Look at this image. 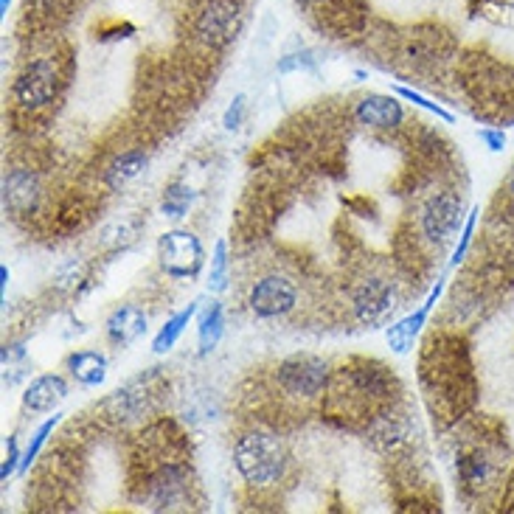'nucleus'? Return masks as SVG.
I'll return each mask as SVG.
<instances>
[{
    "label": "nucleus",
    "mask_w": 514,
    "mask_h": 514,
    "mask_svg": "<svg viewBox=\"0 0 514 514\" xmlns=\"http://www.w3.org/2000/svg\"><path fill=\"white\" fill-rule=\"evenodd\" d=\"M399 385L394 368L380 360H352L338 368L326 388V413L346 419H360L368 425L377 413L399 405Z\"/></svg>",
    "instance_id": "obj_1"
},
{
    "label": "nucleus",
    "mask_w": 514,
    "mask_h": 514,
    "mask_svg": "<svg viewBox=\"0 0 514 514\" xmlns=\"http://www.w3.org/2000/svg\"><path fill=\"white\" fill-rule=\"evenodd\" d=\"M155 436L149 433L144 439L147 447V461H144V472L141 481L135 484L138 489V503L149 509V512H186L191 509V470L189 461L183 453H177V439L172 422H163V436L158 422L152 425Z\"/></svg>",
    "instance_id": "obj_2"
},
{
    "label": "nucleus",
    "mask_w": 514,
    "mask_h": 514,
    "mask_svg": "<svg viewBox=\"0 0 514 514\" xmlns=\"http://www.w3.org/2000/svg\"><path fill=\"white\" fill-rule=\"evenodd\" d=\"M464 346L453 343V352L441 349V338H430L425 343V357H422V388L436 413L450 411L458 413L472 399V388L467 391L464 385H472L470 363L461 360Z\"/></svg>",
    "instance_id": "obj_3"
},
{
    "label": "nucleus",
    "mask_w": 514,
    "mask_h": 514,
    "mask_svg": "<svg viewBox=\"0 0 514 514\" xmlns=\"http://www.w3.org/2000/svg\"><path fill=\"white\" fill-rule=\"evenodd\" d=\"M234 467L248 489L270 492L287 478L290 450L279 433H273L267 427H250L236 439Z\"/></svg>",
    "instance_id": "obj_4"
},
{
    "label": "nucleus",
    "mask_w": 514,
    "mask_h": 514,
    "mask_svg": "<svg viewBox=\"0 0 514 514\" xmlns=\"http://www.w3.org/2000/svg\"><path fill=\"white\" fill-rule=\"evenodd\" d=\"M329 380H332L329 363L324 357L309 352L290 354L273 368V388L279 391L284 402H295V405L318 402L326 394Z\"/></svg>",
    "instance_id": "obj_5"
},
{
    "label": "nucleus",
    "mask_w": 514,
    "mask_h": 514,
    "mask_svg": "<svg viewBox=\"0 0 514 514\" xmlns=\"http://www.w3.org/2000/svg\"><path fill=\"white\" fill-rule=\"evenodd\" d=\"M163 368H149L135 380L116 388L102 402V413L116 425H138L158 408V397L163 394Z\"/></svg>",
    "instance_id": "obj_6"
},
{
    "label": "nucleus",
    "mask_w": 514,
    "mask_h": 514,
    "mask_svg": "<svg viewBox=\"0 0 514 514\" xmlns=\"http://www.w3.org/2000/svg\"><path fill=\"white\" fill-rule=\"evenodd\" d=\"M464 222H467L464 200L453 189L433 191L419 208V236L436 253L453 245V239L461 234Z\"/></svg>",
    "instance_id": "obj_7"
},
{
    "label": "nucleus",
    "mask_w": 514,
    "mask_h": 514,
    "mask_svg": "<svg viewBox=\"0 0 514 514\" xmlns=\"http://www.w3.org/2000/svg\"><path fill=\"white\" fill-rule=\"evenodd\" d=\"M62 74L57 59L37 57L23 65V71L12 82V99L23 113H40L48 110L59 99Z\"/></svg>",
    "instance_id": "obj_8"
},
{
    "label": "nucleus",
    "mask_w": 514,
    "mask_h": 514,
    "mask_svg": "<svg viewBox=\"0 0 514 514\" xmlns=\"http://www.w3.org/2000/svg\"><path fill=\"white\" fill-rule=\"evenodd\" d=\"M158 262L172 281H191L200 276L206 265V250L197 234L175 228L158 239Z\"/></svg>",
    "instance_id": "obj_9"
},
{
    "label": "nucleus",
    "mask_w": 514,
    "mask_h": 514,
    "mask_svg": "<svg viewBox=\"0 0 514 514\" xmlns=\"http://www.w3.org/2000/svg\"><path fill=\"white\" fill-rule=\"evenodd\" d=\"M397 304L399 295L394 281H388L385 276H368V279L357 284V290L352 295L354 321L374 329V326L385 324L394 315Z\"/></svg>",
    "instance_id": "obj_10"
},
{
    "label": "nucleus",
    "mask_w": 514,
    "mask_h": 514,
    "mask_svg": "<svg viewBox=\"0 0 514 514\" xmlns=\"http://www.w3.org/2000/svg\"><path fill=\"white\" fill-rule=\"evenodd\" d=\"M248 307L262 321L284 318V315H290L298 307V287L287 276H279V273L262 276L250 287Z\"/></svg>",
    "instance_id": "obj_11"
},
{
    "label": "nucleus",
    "mask_w": 514,
    "mask_h": 514,
    "mask_svg": "<svg viewBox=\"0 0 514 514\" xmlns=\"http://www.w3.org/2000/svg\"><path fill=\"white\" fill-rule=\"evenodd\" d=\"M43 203V186H40V177L34 169L26 166H15L9 169L3 177V208L9 217L23 220L40 211Z\"/></svg>",
    "instance_id": "obj_12"
},
{
    "label": "nucleus",
    "mask_w": 514,
    "mask_h": 514,
    "mask_svg": "<svg viewBox=\"0 0 514 514\" xmlns=\"http://www.w3.org/2000/svg\"><path fill=\"white\" fill-rule=\"evenodd\" d=\"M239 29V6L234 0H211L194 23L197 40L208 48H225Z\"/></svg>",
    "instance_id": "obj_13"
},
{
    "label": "nucleus",
    "mask_w": 514,
    "mask_h": 514,
    "mask_svg": "<svg viewBox=\"0 0 514 514\" xmlns=\"http://www.w3.org/2000/svg\"><path fill=\"white\" fill-rule=\"evenodd\" d=\"M411 436V419L399 411V405L377 413V416L366 425V441L377 450V453H382V456H394L402 447H408Z\"/></svg>",
    "instance_id": "obj_14"
},
{
    "label": "nucleus",
    "mask_w": 514,
    "mask_h": 514,
    "mask_svg": "<svg viewBox=\"0 0 514 514\" xmlns=\"http://www.w3.org/2000/svg\"><path fill=\"white\" fill-rule=\"evenodd\" d=\"M498 472H500L498 461H495V456H492L486 447L467 444V447H461V450H458L456 478L464 492H470V495L484 492L486 486L495 484Z\"/></svg>",
    "instance_id": "obj_15"
},
{
    "label": "nucleus",
    "mask_w": 514,
    "mask_h": 514,
    "mask_svg": "<svg viewBox=\"0 0 514 514\" xmlns=\"http://www.w3.org/2000/svg\"><path fill=\"white\" fill-rule=\"evenodd\" d=\"M444 293V279L436 281V287L430 290L427 295V301L422 304L419 309H413L411 315H405V318H399L394 324L385 329V340H388V346L394 349L397 354H408L413 349V340L419 338V332L425 329L427 318H430V309L436 307V301L441 298Z\"/></svg>",
    "instance_id": "obj_16"
},
{
    "label": "nucleus",
    "mask_w": 514,
    "mask_h": 514,
    "mask_svg": "<svg viewBox=\"0 0 514 514\" xmlns=\"http://www.w3.org/2000/svg\"><path fill=\"white\" fill-rule=\"evenodd\" d=\"M354 118L368 130H394L405 121V110H402V102L391 93H368L366 99H360L354 107Z\"/></svg>",
    "instance_id": "obj_17"
},
{
    "label": "nucleus",
    "mask_w": 514,
    "mask_h": 514,
    "mask_svg": "<svg viewBox=\"0 0 514 514\" xmlns=\"http://www.w3.org/2000/svg\"><path fill=\"white\" fill-rule=\"evenodd\" d=\"M147 324L149 315L144 309L135 307V304H124V307L113 309V315L107 318L104 335H107V343H110V346L127 349V346H133L135 340L147 332Z\"/></svg>",
    "instance_id": "obj_18"
},
{
    "label": "nucleus",
    "mask_w": 514,
    "mask_h": 514,
    "mask_svg": "<svg viewBox=\"0 0 514 514\" xmlns=\"http://www.w3.org/2000/svg\"><path fill=\"white\" fill-rule=\"evenodd\" d=\"M71 394L68 380L62 374H40L29 382L23 391V411L26 413H48L62 405Z\"/></svg>",
    "instance_id": "obj_19"
},
{
    "label": "nucleus",
    "mask_w": 514,
    "mask_h": 514,
    "mask_svg": "<svg viewBox=\"0 0 514 514\" xmlns=\"http://www.w3.org/2000/svg\"><path fill=\"white\" fill-rule=\"evenodd\" d=\"M68 374L74 377L82 388H99L104 380H107V357L96 349H82V352H74L68 360Z\"/></svg>",
    "instance_id": "obj_20"
},
{
    "label": "nucleus",
    "mask_w": 514,
    "mask_h": 514,
    "mask_svg": "<svg viewBox=\"0 0 514 514\" xmlns=\"http://www.w3.org/2000/svg\"><path fill=\"white\" fill-rule=\"evenodd\" d=\"M147 163L149 158L144 149H127V152L116 155V158L110 161V166L104 169V183H107V189H124L127 183H133L135 177L147 169Z\"/></svg>",
    "instance_id": "obj_21"
},
{
    "label": "nucleus",
    "mask_w": 514,
    "mask_h": 514,
    "mask_svg": "<svg viewBox=\"0 0 514 514\" xmlns=\"http://www.w3.org/2000/svg\"><path fill=\"white\" fill-rule=\"evenodd\" d=\"M222 335H225V307L220 301H211L206 312L200 315V326H197V354L208 357L220 346Z\"/></svg>",
    "instance_id": "obj_22"
},
{
    "label": "nucleus",
    "mask_w": 514,
    "mask_h": 514,
    "mask_svg": "<svg viewBox=\"0 0 514 514\" xmlns=\"http://www.w3.org/2000/svg\"><path fill=\"white\" fill-rule=\"evenodd\" d=\"M197 309H200V301H191L189 307L180 309L177 315H172V318L161 326V332L155 335V340H152V352L155 354L172 352V349H175V343L180 340V335L186 332V326L191 324V318L197 315Z\"/></svg>",
    "instance_id": "obj_23"
},
{
    "label": "nucleus",
    "mask_w": 514,
    "mask_h": 514,
    "mask_svg": "<svg viewBox=\"0 0 514 514\" xmlns=\"http://www.w3.org/2000/svg\"><path fill=\"white\" fill-rule=\"evenodd\" d=\"M194 197H197V191L191 189L189 183H183V180L169 183V186L163 189L161 214L166 220L180 222L183 217H189L191 206H194Z\"/></svg>",
    "instance_id": "obj_24"
},
{
    "label": "nucleus",
    "mask_w": 514,
    "mask_h": 514,
    "mask_svg": "<svg viewBox=\"0 0 514 514\" xmlns=\"http://www.w3.org/2000/svg\"><path fill=\"white\" fill-rule=\"evenodd\" d=\"M3 382L6 385H17L29 371V354L23 343H6L3 346Z\"/></svg>",
    "instance_id": "obj_25"
},
{
    "label": "nucleus",
    "mask_w": 514,
    "mask_h": 514,
    "mask_svg": "<svg viewBox=\"0 0 514 514\" xmlns=\"http://www.w3.org/2000/svg\"><path fill=\"white\" fill-rule=\"evenodd\" d=\"M231 279V259H228V242L220 239L211 253V273H208V290L211 293H225Z\"/></svg>",
    "instance_id": "obj_26"
},
{
    "label": "nucleus",
    "mask_w": 514,
    "mask_h": 514,
    "mask_svg": "<svg viewBox=\"0 0 514 514\" xmlns=\"http://www.w3.org/2000/svg\"><path fill=\"white\" fill-rule=\"evenodd\" d=\"M59 422H62V413H54L51 419H45L43 425L34 430V436H31L29 447H26V453H23V464H20V472H23V475H26V472L31 470V464H34V461L40 458V453H43V447H45V441L51 439V433L57 430Z\"/></svg>",
    "instance_id": "obj_27"
},
{
    "label": "nucleus",
    "mask_w": 514,
    "mask_h": 514,
    "mask_svg": "<svg viewBox=\"0 0 514 514\" xmlns=\"http://www.w3.org/2000/svg\"><path fill=\"white\" fill-rule=\"evenodd\" d=\"M394 93H397L399 99H405V102H411V104H416V107L427 110L430 116L441 118V121H447V124H456V116H453L450 110H444L439 102H430L425 93H419V90H413V88H402V85H397Z\"/></svg>",
    "instance_id": "obj_28"
},
{
    "label": "nucleus",
    "mask_w": 514,
    "mask_h": 514,
    "mask_svg": "<svg viewBox=\"0 0 514 514\" xmlns=\"http://www.w3.org/2000/svg\"><path fill=\"white\" fill-rule=\"evenodd\" d=\"M478 208H470V214H467V222H464V228H461V234H458V245L453 250V259H450V267H458L464 259H467V253L472 248V239H475V228H478Z\"/></svg>",
    "instance_id": "obj_29"
},
{
    "label": "nucleus",
    "mask_w": 514,
    "mask_h": 514,
    "mask_svg": "<svg viewBox=\"0 0 514 514\" xmlns=\"http://www.w3.org/2000/svg\"><path fill=\"white\" fill-rule=\"evenodd\" d=\"M135 236H138V225H133V222H113L110 228H104L102 245L104 248H127V245H133Z\"/></svg>",
    "instance_id": "obj_30"
},
{
    "label": "nucleus",
    "mask_w": 514,
    "mask_h": 514,
    "mask_svg": "<svg viewBox=\"0 0 514 514\" xmlns=\"http://www.w3.org/2000/svg\"><path fill=\"white\" fill-rule=\"evenodd\" d=\"M295 71H315V54L304 48L279 59V74H295Z\"/></svg>",
    "instance_id": "obj_31"
},
{
    "label": "nucleus",
    "mask_w": 514,
    "mask_h": 514,
    "mask_svg": "<svg viewBox=\"0 0 514 514\" xmlns=\"http://www.w3.org/2000/svg\"><path fill=\"white\" fill-rule=\"evenodd\" d=\"M23 464V456H20V447H17L15 436H6V456H3V467H0V481L6 484Z\"/></svg>",
    "instance_id": "obj_32"
},
{
    "label": "nucleus",
    "mask_w": 514,
    "mask_h": 514,
    "mask_svg": "<svg viewBox=\"0 0 514 514\" xmlns=\"http://www.w3.org/2000/svg\"><path fill=\"white\" fill-rule=\"evenodd\" d=\"M245 113H248V99L239 93L234 102L228 104V110H225V116H222V124H225V130H239L242 127V121H245Z\"/></svg>",
    "instance_id": "obj_33"
},
{
    "label": "nucleus",
    "mask_w": 514,
    "mask_h": 514,
    "mask_svg": "<svg viewBox=\"0 0 514 514\" xmlns=\"http://www.w3.org/2000/svg\"><path fill=\"white\" fill-rule=\"evenodd\" d=\"M85 279V265L82 262H68V265L59 270L57 276V287H62V290H74V287H79V281Z\"/></svg>",
    "instance_id": "obj_34"
},
{
    "label": "nucleus",
    "mask_w": 514,
    "mask_h": 514,
    "mask_svg": "<svg viewBox=\"0 0 514 514\" xmlns=\"http://www.w3.org/2000/svg\"><path fill=\"white\" fill-rule=\"evenodd\" d=\"M478 138L484 141V147L489 149V152H503V149H506V144H509L506 133H503V130H495V127H486V130H481V133H478Z\"/></svg>",
    "instance_id": "obj_35"
},
{
    "label": "nucleus",
    "mask_w": 514,
    "mask_h": 514,
    "mask_svg": "<svg viewBox=\"0 0 514 514\" xmlns=\"http://www.w3.org/2000/svg\"><path fill=\"white\" fill-rule=\"evenodd\" d=\"M500 191H503V197H506V200L514 206V166L509 169V175H506V180H503V189Z\"/></svg>",
    "instance_id": "obj_36"
},
{
    "label": "nucleus",
    "mask_w": 514,
    "mask_h": 514,
    "mask_svg": "<svg viewBox=\"0 0 514 514\" xmlns=\"http://www.w3.org/2000/svg\"><path fill=\"white\" fill-rule=\"evenodd\" d=\"M31 3H34L37 9H43V12H54V9H59L65 0H31Z\"/></svg>",
    "instance_id": "obj_37"
},
{
    "label": "nucleus",
    "mask_w": 514,
    "mask_h": 514,
    "mask_svg": "<svg viewBox=\"0 0 514 514\" xmlns=\"http://www.w3.org/2000/svg\"><path fill=\"white\" fill-rule=\"evenodd\" d=\"M0 290H3V298H6V290H9V267L0 265Z\"/></svg>",
    "instance_id": "obj_38"
},
{
    "label": "nucleus",
    "mask_w": 514,
    "mask_h": 514,
    "mask_svg": "<svg viewBox=\"0 0 514 514\" xmlns=\"http://www.w3.org/2000/svg\"><path fill=\"white\" fill-rule=\"evenodd\" d=\"M9 3L12 0H0V15H9Z\"/></svg>",
    "instance_id": "obj_39"
},
{
    "label": "nucleus",
    "mask_w": 514,
    "mask_h": 514,
    "mask_svg": "<svg viewBox=\"0 0 514 514\" xmlns=\"http://www.w3.org/2000/svg\"><path fill=\"white\" fill-rule=\"evenodd\" d=\"M298 3H304V6H321L324 0H298Z\"/></svg>",
    "instance_id": "obj_40"
}]
</instances>
